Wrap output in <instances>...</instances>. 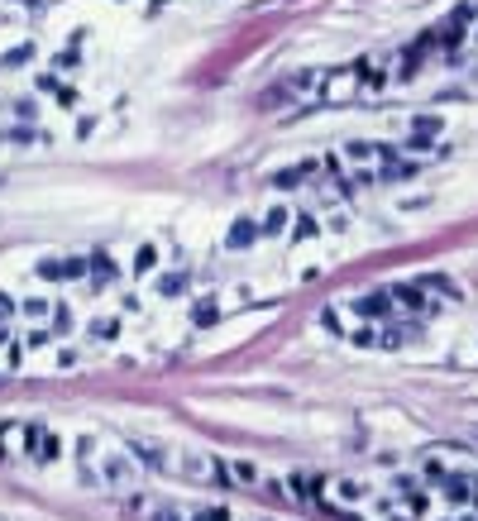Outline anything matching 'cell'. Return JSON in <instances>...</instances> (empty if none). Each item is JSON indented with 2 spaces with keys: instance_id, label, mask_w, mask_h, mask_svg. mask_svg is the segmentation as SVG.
<instances>
[{
  "instance_id": "obj_4",
  "label": "cell",
  "mask_w": 478,
  "mask_h": 521,
  "mask_svg": "<svg viewBox=\"0 0 478 521\" xmlns=\"http://www.w3.org/2000/svg\"><path fill=\"white\" fill-rule=\"evenodd\" d=\"M282 225H287V211H273V216L264 220V230H268V235H278V230H282Z\"/></svg>"
},
{
  "instance_id": "obj_3",
  "label": "cell",
  "mask_w": 478,
  "mask_h": 521,
  "mask_svg": "<svg viewBox=\"0 0 478 521\" xmlns=\"http://www.w3.org/2000/svg\"><path fill=\"white\" fill-rule=\"evenodd\" d=\"M230 244H235V249H244V244H254V225H249V220H239L235 230H230Z\"/></svg>"
},
{
  "instance_id": "obj_1",
  "label": "cell",
  "mask_w": 478,
  "mask_h": 521,
  "mask_svg": "<svg viewBox=\"0 0 478 521\" xmlns=\"http://www.w3.org/2000/svg\"><path fill=\"white\" fill-rule=\"evenodd\" d=\"M57 450H62L57 431H48L43 421H29V426H25V454H29V459L48 464V459H57Z\"/></svg>"
},
{
  "instance_id": "obj_7",
  "label": "cell",
  "mask_w": 478,
  "mask_h": 521,
  "mask_svg": "<svg viewBox=\"0 0 478 521\" xmlns=\"http://www.w3.org/2000/svg\"><path fill=\"white\" fill-rule=\"evenodd\" d=\"M191 521H230V517H225L220 507H211V512H196V517H191Z\"/></svg>"
},
{
  "instance_id": "obj_6",
  "label": "cell",
  "mask_w": 478,
  "mask_h": 521,
  "mask_svg": "<svg viewBox=\"0 0 478 521\" xmlns=\"http://www.w3.org/2000/svg\"><path fill=\"white\" fill-rule=\"evenodd\" d=\"M311 230H316V220H311V216H301V220H296V239H306Z\"/></svg>"
},
{
  "instance_id": "obj_8",
  "label": "cell",
  "mask_w": 478,
  "mask_h": 521,
  "mask_svg": "<svg viewBox=\"0 0 478 521\" xmlns=\"http://www.w3.org/2000/svg\"><path fill=\"white\" fill-rule=\"evenodd\" d=\"M10 340H15V335H10V326L0 321V345H10Z\"/></svg>"
},
{
  "instance_id": "obj_10",
  "label": "cell",
  "mask_w": 478,
  "mask_h": 521,
  "mask_svg": "<svg viewBox=\"0 0 478 521\" xmlns=\"http://www.w3.org/2000/svg\"><path fill=\"white\" fill-rule=\"evenodd\" d=\"M474 39H478V34H474Z\"/></svg>"
},
{
  "instance_id": "obj_5",
  "label": "cell",
  "mask_w": 478,
  "mask_h": 521,
  "mask_svg": "<svg viewBox=\"0 0 478 521\" xmlns=\"http://www.w3.org/2000/svg\"><path fill=\"white\" fill-rule=\"evenodd\" d=\"M153 268V249H139V263H134V273H149Z\"/></svg>"
},
{
  "instance_id": "obj_2",
  "label": "cell",
  "mask_w": 478,
  "mask_h": 521,
  "mask_svg": "<svg viewBox=\"0 0 478 521\" xmlns=\"http://www.w3.org/2000/svg\"><path fill=\"white\" fill-rule=\"evenodd\" d=\"M86 268H91L86 258H57V263H43L39 273H43V277H57V282H62V277H81Z\"/></svg>"
},
{
  "instance_id": "obj_9",
  "label": "cell",
  "mask_w": 478,
  "mask_h": 521,
  "mask_svg": "<svg viewBox=\"0 0 478 521\" xmlns=\"http://www.w3.org/2000/svg\"><path fill=\"white\" fill-rule=\"evenodd\" d=\"M153 521H177V517H172V512H158V517H153Z\"/></svg>"
}]
</instances>
